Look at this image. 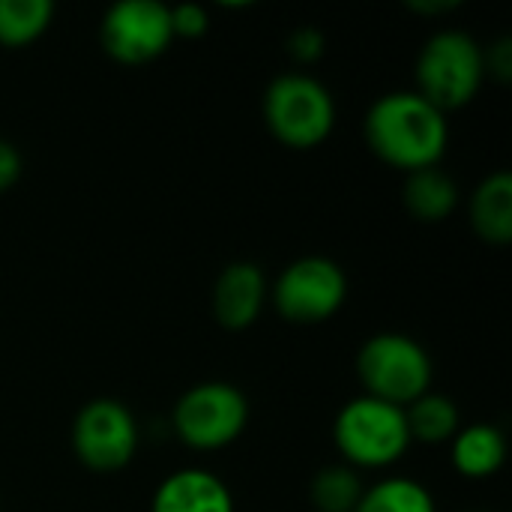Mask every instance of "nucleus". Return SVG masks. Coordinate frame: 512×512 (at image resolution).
I'll use <instances>...</instances> for the list:
<instances>
[{"instance_id": "obj_18", "label": "nucleus", "mask_w": 512, "mask_h": 512, "mask_svg": "<svg viewBox=\"0 0 512 512\" xmlns=\"http://www.w3.org/2000/svg\"><path fill=\"white\" fill-rule=\"evenodd\" d=\"M363 483L360 477L345 468V465H333L315 474L312 486H309V498L318 512H354L360 498H363Z\"/></svg>"}, {"instance_id": "obj_15", "label": "nucleus", "mask_w": 512, "mask_h": 512, "mask_svg": "<svg viewBox=\"0 0 512 512\" xmlns=\"http://www.w3.org/2000/svg\"><path fill=\"white\" fill-rule=\"evenodd\" d=\"M405 420H408V432L411 441H423V444H444L453 441L456 432L462 429L459 423V408L453 399L438 396V393H426L417 402H411L405 408Z\"/></svg>"}, {"instance_id": "obj_20", "label": "nucleus", "mask_w": 512, "mask_h": 512, "mask_svg": "<svg viewBox=\"0 0 512 512\" xmlns=\"http://www.w3.org/2000/svg\"><path fill=\"white\" fill-rule=\"evenodd\" d=\"M288 51L300 63H315L324 54V33L318 27H297L288 36Z\"/></svg>"}, {"instance_id": "obj_10", "label": "nucleus", "mask_w": 512, "mask_h": 512, "mask_svg": "<svg viewBox=\"0 0 512 512\" xmlns=\"http://www.w3.org/2000/svg\"><path fill=\"white\" fill-rule=\"evenodd\" d=\"M267 300V279L249 261L228 264L213 288V315L225 330H246L258 321Z\"/></svg>"}, {"instance_id": "obj_6", "label": "nucleus", "mask_w": 512, "mask_h": 512, "mask_svg": "<svg viewBox=\"0 0 512 512\" xmlns=\"http://www.w3.org/2000/svg\"><path fill=\"white\" fill-rule=\"evenodd\" d=\"M249 423L246 396L225 381H207L174 405V432L192 450H219L243 435Z\"/></svg>"}, {"instance_id": "obj_22", "label": "nucleus", "mask_w": 512, "mask_h": 512, "mask_svg": "<svg viewBox=\"0 0 512 512\" xmlns=\"http://www.w3.org/2000/svg\"><path fill=\"white\" fill-rule=\"evenodd\" d=\"M486 72H492L498 81H510L512 42L507 36H501V39L489 48V54H486Z\"/></svg>"}, {"instance_id": "obj_12", "label": "nucleus", "mask_w": 512, "mask_h": 512, "mask_svg": "<svg viewBox=\"0 0 512 512\" xmlns=\"http://www.w3.org/2000/svg\"><path fill=\"white\" fill-rule=\"evenodd\" d=\"M471 225L480 240L507 246L512 240V177L498 171L486 177L471 198Z\"/></svg>"}, {"instance_id": "obj_21", "label": "nucleus", "mask_w": 512, "mask_h": 512, "mask_svg": "<svg viewBox=\"0 0 512 512\" xmlns=\"http://www.w3.org/2000/svg\"><path fill=\"white\" fill-rule=\"evenodd\" d=\"M21 177V153L15 150V144H9L6 138H0V195L9 192Z\"/></svg>"}, {"instance_id": "obj_1", "label": "nucleus", "mask_w": 512, "mask_h": 512, "mask_svg": "<svg viewBox=\"0 0 512 512\" xmlns=\"http://www.w3.org/2000/svg\"><path fill=\"white\" fill-rule=\"evenodd\" d=\"M366 144L369 150L402 171L435 168L447 150V117L417 90H396L381 96L366 111Z\"/></svg>"}, {"instance_id": "obj_11", "label": "nucleus", "mask_w": 512, "mask_h": 512, "mask_svg": "<svg viewBox=\"0 0 512 512\" xmlns=\"http://www.w3.org/2000/svg\"><path fill=\"white\" fill-rule=\"evenodd\" d=\"M153 512H234V498L216 474L183 468L162 480L153 495Z\"/></svg>"}, {"instance_id": "obj_14", "label": "nucleus", "mask_w": 512, "mask_h": 512, "mask_svg": "<svg viewBox=\"0 0 512 512\" xmlns=\"http://www.w3.org/2000/svg\"><path fill=\"white\" fill-rule=\"evenodd\" d=\"M459 204V186L438 165L411 171L405 180V207L420 222H444Z\"/></svg>"}, {"instance_id": "obj_16", "label": "nucleus", "mask_w": 512, "mask_h": 512, "mask_svg": "<svg viewBox=\"0 0 512 512\" xmlns=\"http://www.w3.org/2000/svg\"><path fill=\"white\" fill-rule=\"evenodd\" d=\"M54 15L51 0H0V45L21 48L39 39Z\"/></svg>"}, {"instance_id": "obj_5", "label": "nucleus", "mask_w": 512, "mask_h": 512, "mask_svg": "<svg viewBox=\"0 0 512 512\" xmlns=\"http://www.w3.org/2000/svg\"><path fill=\"white\" fill-rule=\"evenodd\" d=\"M333 441L351 465L387 468L399 462L411 444L405 408L372 396L351 399L333 423Z\"/></svg>"}, {"instance_id": "obj_17", "label": "nucleus", "mask_w": 512, "mask_h": 512, "mask_svg": "<svg viewBox=\"0 0 512 512\" xmlns=\"http://www.w3.org/2000/svg\"><path fill=\"white\" fill-rule=\"evenodd\" d=\"M354 512H435V501L420 483L393 477L366 489Z\"/></svg>"}, {"instance_id": "obj_9", "label": "nucleus", "mask_w": 512, "mask_h": 512, "mask_svg": "<svg viewBox=\"0 0 512 512\" xmlns=\"http://www.w3.org/2000/svg\"><path fill=\"white\" fill-rule=\"evenodd\" d=\"M99 39L105 54L117 63H150L174 39L171 6L159 0H120L102 15Z\"/></svg>"}, {"instance_id": "obj_4", "label": "nucleus", "mask_w": 512, "mask_h": 512, "mask_svg": "<svg viewBox=\"0 0 512 512\" xmlns=\"http://www.w3.org/2000/svg\"><path fill=\"white\" fill-rule=\"evenodd\" d=\"M264 123L285 147L312 150L333 132L336 102L330 90L309 75H279L264 93Z\"/></svg>"}, {"instance_id": "obj_23", "label": "nucleus", "mask_w": 512, "mask_h": 512, "mask_svg": "<svg viewBox=\"0 0 512 512\" xmlns=\"http://www.w3.org/2000/svg\"><path fill=\"white\" fill-rule=\"evenodd\" d=\"M411 9L417 12H450V9H459V0H417V3H408Z\"/></svg>"}, {"instance_id": "obj_8", "label": "nucleus", "mask_w": 512, "mask_h": 512, "mask_svg": "<svg viewBox=\"0 0 512 512\" xmlns=\"http://www.w3.org/2000/svg\"><path fill=\"white\" fill-rule=\"evenodd\" d=\"M72 450L90 471L111 474L132 462L138 450V423L117 399L87 402L72 423Z\"/></svg>"}, {"instance_id": "obj_7", "label": "nucleus", "mask_w": 512, "mask_h": 512, "mask_svg": "<svg viewBox=\"0 0 512 512\" xmlns=\"http://www.w3.org/2000/svg\"><path fill=\"white\" fill-rule=\"evenodd\" d=\"M345 297V270L324 255H306L291 261L273 285L276 312L294 324H318L333 318L342 309Z\"/></svg>"}, {"instance_id": "obj_13", "label": "nucleus", "mask_w": 512, "mask_h": 512, "mask_svg": "<svg viewBox=\"0 0 512 512\" xmlns=\"http://www.w3.org/2000/svg\"><path fill=\"white\" fill-rule=\"evenodd\" d=\"M507 459V441L501 429L489 423H474L459 429L453 438V468L468 480H486L498 474Z\"/></svg>"}, {"instance_id": "obj_3", "label": "nucleus", "mask_w": 512, "mask_h": 512, "mask_svg": "<svg viewBox=\"0 0 512 512\" xmlns=\"http://www.w3.org/2000/svg\"><path fill=\"white\" fill-rule=\"evenodd\" d=\"M357 375L366 396L408 408L429 393L432 360L426 348L405 333H378L357 354Z\"/></svg>"}, {"instance_id": "obj_2", "label": "nucleus", "mask_w": 512, "mask_h": 512, "mask_svg": "<svg viewBox=\"0 0 512 512\" xmlns=\"http://www.w3.org/2000/svg\"><path fill=\"white\" fill-rule=\"evenodd\" d=\"M486 78V51L462 30L435 33L417 57V93L438 111L468 105Z\"/></svg>"}, {"instance_id": "obj_19", "label": "nucleus", "mask_w": 512, "mask_h": 512, "mask_svg": "<svg viewBox=\"0 0 512 512\" xmlns=\"http://www.w3.org/2000/svg\"><path fill=\"white\" fill-rule=\"evenodd\" d=\"M207 9L201 3H177L171 9V30L174 36H183V39H195L207 30Z\"/></svg>"}]
</instances>
